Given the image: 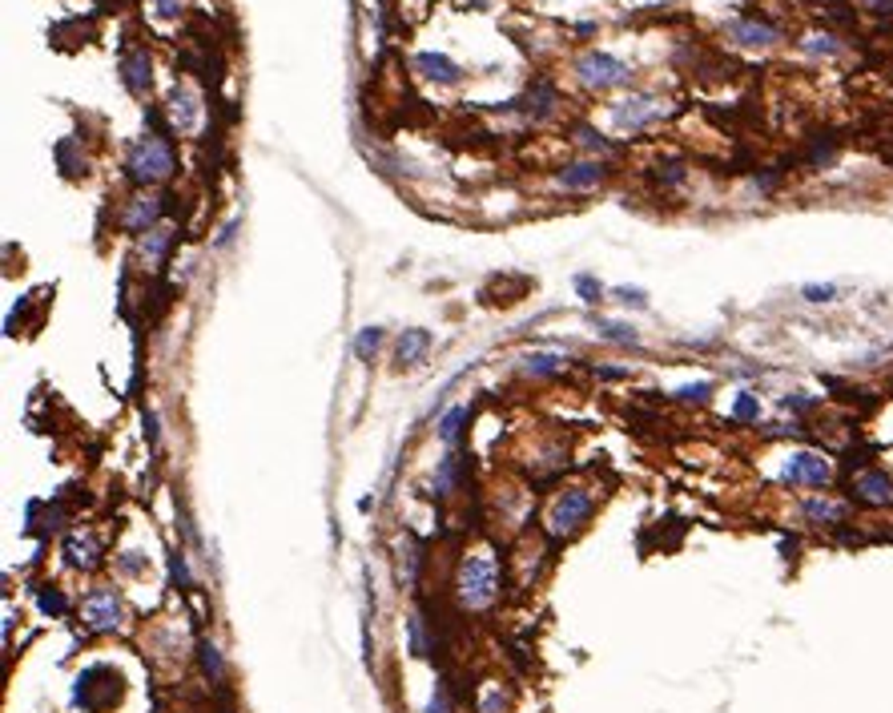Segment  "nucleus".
<instances>
[{"label":"nucleus","mask_w":893,"mask_h":713,"mask_svg":"<svg viewBox=\"0 0 893 713\" xmlns=\"http://www.w3.org/2000/svg\"><path fill=\"white\" fill-rule=\"evenodd\" d=\"M65 561L77 564V569H93V564L101 561L97 540H93L89 532H68L65 536Z\"/></svg>","instance_id":"19"},{"label":"nucleus","mask_w":893,"mask_h":713,"mask_svg":"<svg viewBox=\"0 0 893 713\" xmlns=\"http://www.w3.org/2000/svg\"><path fill=\"white\" fill-rule=\"evenodd\" d=\"M801 53L813 57V61H837L841 53H845V41L837 37V32H805L801 37Z\"/></svg>","instance_id":"17"},{"label":"nucleus","mask_w":893,"mask_h":713,"mask_svg":"<svg viewBox=\"0 0 893 713\" xmlns=\"http://www.w3.org/2000/svg\"><path fill=\"white\" fill-rule=\"evenodd\" d=\"M834 476H837V468L829 463V455H821L813 448H793L785 455L781 471H777V480L785 488H805V492H825L834 484Z\"/></svg>","instance_id":"2"},{"label":"nucleus","mask_w":893,"mask_h":713,"mask_svg":"<svg viewBox=\"0 0 893 713\" xmlns=\"http://www.w3.org/2000/svg\"><path fill=\"white\" fill-rule=\"evenodd\" d=\"M576 290H579V298H584V303H600V298H604V282L592 279V274H576Z\"/></svg>","instance_id":"35"},{"label":"nucleus","mask_w":893,"mask_h":713,"mask_svg":"<svg viewBox=\"0 0 893 713\" xmlns=\"http://www.w3.org/2000/svg\"><path fill=\"white\" fill-rule=\"evenodd\" d=\"M592 508H596V500H592V492H584V488H568V492H560L556 500H551V508H548L551 540L576 536V532L588 524V516H592Z\"/></svg>","instance_id":"3"},{"label":"nucleus","mask_w":893,"mask_h":713,"mask_svg":"<svg viewBox=\"0 0 893 713\" xmlns=\"http://www.w3.org/2000/svg\"><path fill=\"white\" fill-rule=\"evenodd\" d=\"M849 496H853L861 508H889L893 504V476L886 468H861L849 480Z\"/></svg>","instance_id":"8"},{"label":"nucleus","mask_w":893,"mask_h":713,"mask_svg":"<svg viewBox=\"0 0 893 713\" xmlns=\"http://www.w3.org/2000/svg\"><path fill=\"white\" fill-rule=\"evenodd\" d=\"M576 32H579V37H592V32H596V24H592V21H579V24H576Z\"/></svg>","instance_id":"45"},{"label":"nucleus","mask_w":893,"mask_h":713,"mask_svg":"<svg viewBox=\"0 0 893 713\" xmlns=\"http://www.w3.org/2000/svg\"><path fill=\"white\" fill-rule=\"evenodd\" d=\"M612 298L620 306H632V311H648V290H640V287H615Z\"/></svg>","instance_id":"33"},{"label":"nucleus","mask_w":893,"mask_h":713,"mask_svg":"<svg viewBox=\"0 0 893 713\" xmlns=\"http://www.w3.org/2000/svg\"><path fill=\"white\" fill-rule=\"evenodd\" d=\"M121 77H125L129 93H137V97H145L153 85V73H150V53L145 49H133V53L121 57Z\"/></svg>","instance_id":"14"},{"label":"nucleus","mask_w":893,"mask_h":713,"mask_svg":"<svg viewBox=\"0 0 893 713\" xmlns=\"http://www.w3.org/2000/svg\"><path fill=\"white\" fill-rule=\"evenodd\" d=\"M600 379H628V367H596Z\"/></svg>","instance_id":"43"},{"label":"nucleus","mask_w":893,"mask_h":713,"mask_svg":"<svg viewBox=\"0 0 893 713\" xmlns=\"http://www.w3.org/2000/svg\"><path fill=\"white\" fill-rule=\"evenodd\" d=\"M524 367L527 375H535V379H551V375H560L563 367H568V359L556 355V351H532V355H524Z\"/></svg>","instance_id":"21"},{"label":"nucleus","mask_w":893,"mask_h":713,"mask_svg":"<svg viewBox=\"0 0 893 713\" xmlns=\"http://www.w3.org/2000/svg\"><path fill=\"white\" fill-rule=\"evenodd\" d=\"M801 298L809 306H829V303H837V298H841V287H837V282H805Z\"/></svg>","instance_id":"28"},{"label":"nucleus","mask_w":893,"mask_h":713,"mask_svg":"<svg viewBox=\"0 0 893 713\" xmlns=\"http://www.w3.org/2000/svg\"><path fill=\"white\" fill-rule=\"evenodd\" d=\"M463 419H467V407H447L443 416H439V424H435V435L439 440L447 443V448H459V435H463Z\"/></svg>","instance_id":"22"},{"label":"nucleus","mask_w":893,"mask_h":713,"mask_svg":"<svg viewBox=\"0 0 893 713\" xmlns=\"http://www.w3.org/2000/svg\"><path fill=\"white\" fill-rule=\"evenodd\" d=\"M576 137L588 145V150H596V153H612V150H615V145L608 142V137H604V133H596L592 125H576Z\"/></svg>","instance_id":"34"},{"label":"nucleus","mask_w":893,"mask_h":713,"mask_svg":"<svg viewBox=\"0 0 893 713\" xmlns=\"http://www.w3.org/2000/svg\"><path fill=\"white\" fill-rule=\"evenodd\" d=\"M837 153H841V142L825 130V133H813L809 137V145H805L801 158H805V166H813V169H829L837 161Z\"/></svg>","instance_id":"18"},{"label":"nucleus","mask_w":893,"mask_h":713,"mask_svg":"<svg viewBox=\"0 0 893 713\" xmlns=\"http://www.w3.org/2000/svg\"><path fill=\"white\" fill-rule=\"evenodd\" d=\"M85 617H89V625L97 633H113L121 625V605H117V597H113L109 589H101L97 597L89 600V608H85Z\"/></svg>","instance_id":"15"},{"label":"nucleus","mask_w":893,"mask_h":713,"mask_svg":"<svg viewBox=\"0 0 893 713\" xmlns=\"http://www.w3.org/2000/svg\"><path fill=\"white\" fill-rule=\"evenodd\" d=\"M455 480H459V455L451 452V455H443V463H439V471H435V496H447L451 488H455Z\"/></svg>","instance_id":"31"},{"label":"nucleus","mask_w":893,"mask_h":713,"mask_svg":"<svg viewBox=\"0 0 893 713\" xmlns=\"http://www.w3.org/2000/svg\"><path fill=\"white\" fill-rule=\"evenodd\" d=\"M652 178L661 186H680L684 178H688V166H684L680 158H669V161H656V169H652Z\"/></svg>","instance_id":"30"},{"label":"nucleus","mask_w":893,"mask_h":713,"mask_svg":"<svg viewBox=\"0 0 893 713\" xmlns=\"http://www.w3.org/2000/svg\"><path fill=\"white\" fill-rule=\"evenodd\" d=\"M427 713H447V698H443V690H435V698H431Z\"/></svg>","instance_id":"44"},{"label":"nucleus","mask_w":893,"mask_h":713,"mask_svg":"<svg viewBox=\"0 0 893 713\" xmlns=\"http://www.w3.org/2000/svg\"><path fill=\"white\" fill-rule=\"evenodd\" d=\"M576 73L588 89H615V85H628L632 81V69L612 53H584L576 61Z\"/></svg>","instance_id":"6"},{"label":"nucleus","mask_w":893,"mask_h":713,"mask_svg":"<svg viewBox=\"0 0 893 713\" xmlns=\"http://www.w3.org/2000/svg\"><path fill=\"white\" fill-rule=\"evenodd\" d=\"M145 432H150V443L158 448V440H161V419H158V411H150V419H145Z\"/></svg>","instance_id":"41"},{"label":"nucleus","mask_w":893,"mask_h":713,"mask_svg":"<svg viewBox=\"0 0 893 713\" xmlns=\"http://www.w3.org/2000/svg\"><path fill=\"white\" fill-rule=\"evenodd\" d=\"M173 169H178V153H173V145L166 142V133L141 137L125 158V174H129V182H137V186L166 182Z\"/></svg>","instance_id":"1"},{"label":"nucleus","mask_w":893,"mask_h":713,"mask_svg":"<svg viewBox=\"0 0 893 713\" xmlns=\"http://www.w3.org/2000/svg\"><path fill=\"white\" fill-rule=\"evenodd\" d=\"M383 339H387L383 326H362L359 339H354V355H359L362 363H370V359L378 355V347H383Z\"/></svg>","instance_id":"27"},{"label":"nucleus","mask_w":893,"mask_h":713,"mask_svg":"<svg viewBox=\"0 0 893 713\" xmlns=\"http://www.w3.org/2000/svg\"><path fill=\"white\" fill-rule=\"evenodd\" d=\"M608 178V169H604V161H592V158H584V161H571V166H563L560 174H556V182L563 186V190H596V186Z\"/></svg>","instance_id":"12"},{"label":"nucleus","mask_w":893,"mask_h":713,"mask_svg":"<svg viewBox=\"0 0 893 713\" xmlns=\"http://www.w3.org/2000/svg\"><path fill=\"white\" fill-rule=\"evenodd\" d=\"M57 161H60V169H65L68 178H77V174L85 178V161L73 158V142H60V145H57Z\"/></svg>","instance_id":"36"},{"label":"nucleus","mask_w":893,"mask_h":713,"mask_svg":"<svg viewBox=\"0 0 893 713\" xmlns=\"http://www.w3.org/2000/svg\"><path fill=\"white\" fill-rule=\"evenodd\" d=\"M861 8L873 16H893V0H861Z\"/></svg>","instance_id":"39"},{"label":"nucleus","mask_w":893,"mask_h":713,"mask_svg":"<svg viewBox=\"0 0 893 713\" xmlns=\"http://www.w3.org/2000/svg\"><path fill=\"white\" fill-rule=\"evenodd\" d=\"M596 334L604 343H615V347H636L640 343V331L628 323H612V319H596Z\"/></svg>","instance_id":"23"},{"label":"nucleus","mask_w":893,"mask_h":713,"mask_svg":"<svg viewBox=\"0 0 893 713\" xmlns=\"http://www.w3.org/2000/svg\"><path fill=\"white\" fill-rule=\"evenodd\" d=\"M169 114L173 122H178V130H197V117H202V101L194 97V89H186V85H178V89L169 93Z\"/></svg>","instance_id":"16"},{"label":"nucleus","mask_w":893,"mask_h":713,"mask_svg":"<svg viewBox=\"0 0 893 713\" xmlns=\"http://www.w3.org/2000/svg\"><path fill=\"white\" fill-rule=\"evenodd\" d=\"M797 516H801L809 528H825V532H837L853 520V504L849 500H837V496H825V492H809L801 504H797Z\"/></svg>","instance_id":"5"},{"label":"nucleus","mask_w":893,"mask_h":713,"mask_svg":"<svg viewBox=\"0 0 893 713\" xmlns=\"http://www.w3.org/2000/svg\"><path fill=\"white\" fill-rule=\"evenodd\" d=\"M752 190H757L761 197H773L777 190H781V166L757 169V174H752Z\"/></svg>","instance_id":"32"},{"label":"nucleus","mask_w":893,"mask_h":713,"mask_svg":"<svg viewBox=\"0 0 893 713\" xmlns=\"http://www.w3.org/2000/svg\"><path fill=\"white\" fill-rule=\"evenodd\" d=\"M781 407L805 419V416H813V411L821 407V399H817V395H809V391H785L781 395Z\"/></svg>","instance_id":"29"},{"label":"nucleus","mask_w":893,"mask_h":713,"mask_svg":"<svg viewBox=\"0 0 893 713\" xmlns=\"http://www.w3.org/2000/svg\"><path fill=\"white\" fill-rule=\"evenodd\" d=\"M499 592V580H496V564L483 561V556H471L459 572V597H463L467 608H488Z\"/></svg>","instance_id":"4"},{"label":"nucleus","mask_w":893,"mask_h":713,"mask_svg":"<svg viewBox=\"0 0 893 713\" xmlns=\"http://www.w3.org/2000/svg\"><path fill=\"white\" fill-rule=\"evenodd\" d=\"M153 8H158V16H166V21L181 16V0H153Z\"/></svg>","instance_id":"40"},{"label":"nucleus","mask_w":893,"mask_h":713,"mask_svg":"<svg viewBox=\"0 0 893 713\" xmlns=\"http://www.w3.org/2000/svg\"><path fill=\"white\" fill-rule=\"evenodd\" d=\"M202 665H205V673H210L214 681L222 677V653H218V645H210V641L202 645Z\"/></svg>","instance_id":"37"},{"label":"nucleus","mask_w":893,"mask_h":713,"mask_svg":"<svg viewBox=\"0 0 893 713\" xmlns=\"http://www.w3.org/2000/svg\"><path fill=\"white\" fill-rule=\"evenodd\" d=\"M41 608L45 613H65V597L60 592H41Z\"/></svg>","instance_id":"38"},{"label":"nucleus","mask_w":893,"mask_h":713,"mask_svg":"<svg viewBox=\"0 0 893 713\" xmlns=\"http://www.w3.org/2000/svg\"><path fill=\"white\" fill-rule=\"evenodd\" d=\"M166 197H169V194H158V197H133V202H129V210L121 214V226H125L129 234H150V230L158 226V218L166 214Z\"/></svg>","instance_id":"10"},{"label":"nucleus","mask_w":893,"mask_h":713,"mask_svg":"<svg viewBox=\"0 0 893 713\" xmlns=\"http://www.w3.org/2000/svg\"><path fill=\"white\" fill-rule=\"evenodd\" d=\"M233 234H238V218H233V222H225V226H222V234L214 238V246H230V242H233Z\"/></svg>","instance_id":"42"},{"label":"nucleus","mask_w":893,"mask_h":713,"mask_svg":"<svg viewBox=\"0 0 893 713\" xmlns=\"http://www.w3.org/2000/svg\"><path fill=\"white\" fill-rule=\"evenodd\" d=\"M724 37L736 49H773L781 41V29L773 21H761V16H736L724 24Z\"/></svg>","instance_id":"9"},{"label":"nucleus","mask_w":893,"mask_h":713,"mask_svg":"<svg viewBox=\"0 0 893 713\" xmlns=\"http://www.w3.org/2000/svg\"><path fill=\"white\" fill-rule=\"evenodd\" d=\"M556 85L551 81H535L532 89H527V97H519V109H527V114L535 117V122H543V117L556 109Z\"/></svg>","instance_id":"20"},{"label":"nucleus","mask_w":893,"mask_h":713,"mask_svg":"<svg viewBox=\"0 0 893 713\" xmlns=\"http://www.w3.org/2000/svg\"><path fill=\"white\" fill-rule=\"evenodd\" d=\"M733 419H736V424H744V427L761 424V399H757V391L741 388V391L733 395Z\"/></svg>","instance_id":"25"},{"label":"nucleus","mask_w":893,"mask_h":713,"mask_svg":"<svg viewBox=\"0 0 893 713\" xmlns=\"http://www.w3.org/2000/svg\"><path fill=\"white\" fill-rule=\"evenodd\" d=\"M431 347H435V334L427 331V326H406L403 334H398L395 343V359L403 371H411V367H419L423 359L431 355Z\"/></svg>","instance_id":"11"},{"label":"nucleus","mask_w":893,"mask_h":713,"mask_svg":"<svg viewBox=\"0 0 893 713\" xmlns=\"http://www.w3.org/2000/svg\"><path fill=\"white\" fill-rule=\"evenodd\" d=\"M169 242H173V230L169 226H153L150 234L141 238V254L150 262H161V259H166V251H169Z\"/></svg>","instance_id":"26"},{"label":"nucleus","mask_w":893,"mask_h":713,"mask_svg":"<svg viewBox=\"0 0 893 713\" xmlns=\"http://www.w3.org/2000/svg\"><path fill=\"white\" fill-rule=\"evenodd\" d=\"M415 69H419L427 81H435V85H459L463 81V69L451 61L447 53H415Z\"/></svg>","instance_id":"13"},{"label":"nucleus","mask_w":893,"mask_h":713,"mask_svg":"<svg viewBox=\"0 0 893 713\" xmlns=\"http://www.w3.org/2000/svg\"><path fill=\"white\" fill-rule=\"evenodd\" d=\"M664 114H669V105H664L661 97L636 93V97H624L620 105L612 109V122H615V130H624V133H640V130H648L652 122H661Z\"/></svg>","instance_id":"7"},{"label":"nucleus","mask_w":893,"mask_h":713,"mask_svg":"<svg viewBox=\"0 0 893 713\" xmlns=\"http://www.w3.org/2000/svg\"><path fill=\"white\" fill-rule=\"evenodd\" d=\"M713 391H716L713 379H692V383H680V388L672 391V399L688 403V407H705V403H713Z\"/></svg>","instance_id":"24"}]
</instances>
